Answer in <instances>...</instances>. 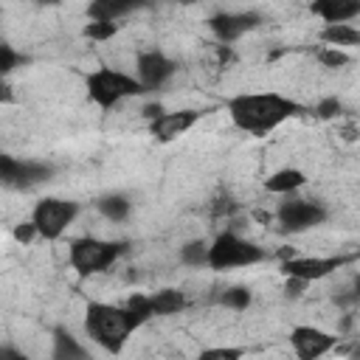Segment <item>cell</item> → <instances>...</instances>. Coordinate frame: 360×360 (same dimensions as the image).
Masks as SVG:
<instances>
[{
    "mask_svg": "<svg viewBox=\"0 0 360 360\" xmlns=\"http://www.w3.org/2000/svg\"><path fill=\"white\" fill-rule=\"evenodd\" d=\"M225 112L231 118V124L239 129V132H248V135H270L273 129H278L284 121L290 118H298L307 112V107L284 93H273V90H264V93H236L225 101Z\"/></svg>",
    "mask_w": 360,
    "mask_h": 360,
    "instance_id": "obj_1",
    "label": "cell"
},
{
    "mask_svg": "<svg viewBox=\"0 0 360 360\" xmlns=\"http://www.w3.org/2000/svg\"><path fill=\"white\" fill-rule=\"evenodd\" d=\"M141 326H143V321L135 312H129L124 304L90 301L84 307V332L107 354H121L129 335Z\"/></svg>",
    "mask_w": 360,
    "mask_h": 360,
    "instance_id": "obj_2",
    "label": "cell"
},
{
    "mask_svg": "<svg viewBox=\"0 0 360 360\" xmlns=\"http://www.w3.org/2000/svg\"><path fill=\"white\" fill-rule=\"evenodd\" d=\"M84 90H87V98L101 110H112L124 98H135V96L146 93L143 84L135 79V73H124V70L107 68V65H98L96 70H90L84 76Z\"/></svg>",
    "mask_w": 360,
    "mask_h": 360,
    "instance_id": "obj_3",
    "label": "cell"
},
{
    "mask_svg": "<svg viewBox=\"0 0 360 360\" xmlns=\"http://www.w3.org/2000/svg\"><path fill=\"white\" fill-rule=\"evenodd\" d=\"M127 253V242L101 239V236H79L68 245V264L79 278H90L96 273L110 270Z\"/></svg>",
    "mask_w": 360,
    "mask_h": 360,
    "instance_id": "obj_4",
    "label": "cell"
},
{
    "mask_svg": "<svg viewBox=\"0 0 360 360\" xmlns=\"http://www.w3.org/2000/svg\"><path fill=\"white\" fill-rule=\"evenodd\" d=\"M267 256H270L267 248L239 236L236 231H219L208 248V267L214 273H228V270H239V267H253V264L264 262Z\"/></svg>",
    "mask_w": 360,
    "mask_h": 360,
    "instance_id": "obj_5",
    "label": "cell"
},
{
    "mask_svg": "<svg viewBox=\"0 0 360 360\" xmlns=\"http://www.w3.org/2000/svg\"><path fill=\"white\" fill-rule=\"evenodd\" d=\"M82 205L68 197H39L31 208V222L37 225L39 239L56 242L65 236V231L76 222Z\"/></svg>",
    "mask_w": 360,
    "mask_h": 360,
    "instance_id": "obj_6",
    "label": "cell"
},
{
    "mask_svg": "<svg viewBox=\"0 0 360 360\" xmlns=\"http://www.w3.org/2000/svg\"><path fill=\"white\" fill-rule=\"evenodd\" d=\"M276 222L284 233H304V231H312L318 225L326 222L329 211L323 202L318 200H309V197H287L278 202L276 208Z\"/></svg>",
    "mask_w": 360,
    "mask_h": 360,
    "instance_id": "obj_7",
    "label": "cell"
},
{
    "mask_svg": "<svg viewBox=\"0 0 360 360\" xmlns=\"http://www.w3.org/2000/svg\"><path fill=\"white\" fill-rule=\"evenodd\" d=\"M352 262V256H290L284 262H278V270L284 278H301L307 284L312 281H323L332 273H338L340 267H346Z\"/></svg>",
    "mask_w": 360,
    "mask_h": 360,
    "instance_id": "obj_8",
    "label": "cell"
},
{
    "mask_svg": "<svg viewBox=\"0 0 360 360\" xmlns=\"http://www.w3.org/2000/svg\"><path fill=\"white\" fill-rule=\"evenodd\" d=\"M338 340H340L338 335H332L321 326H309V323H298L290 332V346L298 360H321L332 349H338Z\"/></svg>",
    "mask_w": 360,
    "mask_h": 360,
    "instance_id": "obj_9",
    "label": "cell"
},
{
    "mask_svg": "<svg viewBox=\"0 0 360 360\" xmlns=\"http://www.w3.org/2000/svg\"><path fill=\"white\" fill-rule=\"evenodd\" d=\"M177 73V62L158 51V48H149V51H141L135 56V79L143 84V90H160L172 76Z\"/></svg>",
    "mask_w": 360,
    "mask_h": 360,
    "instance_id": "obj_10",
    "label": "cell"
},
{
    "mask_svg": "<svg viewBox=\"0 0 360 360\" xmlns=\"http://www.w3.org/2000/svg\"><path fill=\"white\" fill-rule=\"evenodd\" d=\"M0 177L6 186L31 188V186L48 183L53 177V166L39 163V160H17L11 155H0Z\"/></svg>",
    "mask_w": 360,
    "mask_h": 360,
    "instance_id": "obj_11",
    "label": "cell"
},
{
    "mask_svg": "<svg viewBox=\"0 0 360 360\" xmlns=\"http://www.w3.org/2000/svg\"><path fill=\"white\" fill-rule=\"evenodd\" d=\"M259 25H262L259 11H217L208 17V28L219 39V45H231Z\"/></svg>",
    "mask_w": 360,
    "mask_h": 360,
    "instance_id": "obj_12",
    "label": "cell"
},
{
    "mask_svg": "<svg viewBox=\"0 0 360 360\" xmlns=\"http://www.w3.org/2000/svg\"><path fill=\"white\" fill-rule=\"evenodd\" d=\"M197 121H200V112L197 110H166L158 121L149 124V135L158 143H172L180 135H186Z\"/></svg>",
    "mask_w": 360,
    "mask_h": 360,
    "instance_id": "obj_13",
    "label": "cell"
},
{
    "mask_svg": "<svg viewBox=\"0 0 360 360\" xmlns=\"http://www.w3.org/2000/svg\"><path fill=\"white\" fill-rule=\"evenodd\" d=\"M309 14L321 17L323 25L352 22L354 17H360V0H315L309 3Z\"/></svg>",
    "mask_w": 360,
    "mask_h": 360,
    "instance_id": "obj_14",
    "label": "cell"
},
{
    "mask_svg": "<svg viewBox=\"0 0 360 360\" xmlns=\"http://www.w3.org/2000/svg\"><path fill=\"white\" fill-rule=\"evenodd\" d=\"M51 360H93V357L73 332H68L65 326H56L51 338Z\"/></svg>",
    "mask_w": 360,
    "mask_h": 360,
    "instance_id": "obj_15",
    "label": "cell"
},
{
    "mask_svg": "<svg viewBox=\"0 0 360 360\" xmlns=\"http://www.w3.org/2000/svg\"><path fill=\"white\" fill-rule=\"evenodd\" d=\"M307 174L301 172V169H295V166H284V169H276L273 174H267V180H264V188L270 191V194H281V197H292L298 188H304L307 186Z\"/></svg>",
    "mask_w": 360,
    "mask_h": 360,
    "instance_id": "obj_16",
    "label": "cell"
},
{
    "mask_svg": "<svg viewBox=\"0 0 360 360\" xmlns=\"http://www.w3.org/2000/svg\"><path fill=\"white\" fill-rule=\"evenodd\" d=\"M318 39L326 45V48H354L360 45V28H354L352 22H335V25H323L318 31Z\"/></svg>",
    "mask_w": 360,
    "mask_h": 360,
    "instance_id": "obj_17",
    "label": "cell"
},
{
    "mask_svg": "<svg viewBox=\"0 0 360 360\" xmlns=\"http://www.w3.org/2000/svg\"><path fill=\"white\" fill-rule=\"evenodd\" d=\"M149 298H152V312L155 315H177L188 307L186 292L177 290V287H163L158 292H149Z\"/></svg>",
    "mask_w": 360,
    "mask_h": 360,
    "instance_id": "obj_18",
    "label": "cell"
},
{
    "mask_svg": "<svg viewBox=\"0 0 360 360\" xmlns=\"http://www.w3.org/2000/svg\"><path fill=\"white\" fill-rule=\"evenodd\" d=\"M96 211H98L107 222H124V219L129 217V211H132V202H129L127 194L110 191V194H104V197L96 200Z\"/></svg>",
    "mask_w": 360,
    "mask_h": 360,
    "instance_id": "obj_19",
    "label": "cell"
},
{
    "mask_svg": "<svg viewBox=\"0 0 360 360\" xmlns=\"http://www.w3.org/2000/svg\"><path fill=\"white\" fill-rule=\"evenodd\" d=\"M135 6L132 3H118V0H93L87 6V17L93 22H118L124 14H129Z\"/></svg>",
    "mask_w": 360,
    "mask_h": 360,
    "instance_id": "obj_20",
    "label": "cell"
},
{
    "mask_svg": "<svg viewBox=\"0 0 360 360\" xmlns=\"http://www.w3.org/2000/svg\"><path fill=\"white\" fill-rule=\"evenodd\" d=\"M208 239H188L186 245H180V262L186 267H208Z\"/></svg>",
    "mask_w": 360,
    "mask_h": 360,
    "instance_id": "obj_21",
    "label": "cell"
},
{
    "mask_svg": "<svg viewBox=\"0 0 360 360\" xmlns=\"http://www.w3.org/2000/svg\"><path fill=\"white\" fill-rule=\"evenodd\" d=\"M219 304L228 307V309H233V312H242V309H248L253 304V292L248 287H239L236 284V287H228V290L219 292Z\"/></svg>",
    "mask_w": 360,
    "mask_h": 360,
    "instance_id": "obj_22",
    "label": "cell"
},
{
    "mask_svg": "<svg viewBox=\"0 0 360 360\" xmlns=\"http://www.w3.org/2000/svg\"><path fill=\"white\" fill-rule=\"evenodd\" d=\"M248 354L245 346H205L197 360H242Z\"/></svg>",
    "mask_w": 360,
    "mask_h": 360,
    "instance_id": "obj_23",
    "label": "cell"
},
{
    "mask_svg": "<svg viewBox=\"0 0 360 360\" xmlns=\"http://www.w3.org/2000/svg\"><path fill=\"white\" fill-rule=\"evenodd\" d=\"M118 34V22H84V28H82V37L84 39H90V42H107V39H112Z\"/></svg>",
    "mask_w": 360,
    "mask_h": 360,
    "instance_id": "obj_24",
    "label": "cell"
},
{
    "mask_svg": "<svg viewBox=\"0 0 360 360\" xmlns=\"http://www.w3.org/2000/svg\"><path fill=\"white\" fill-rule=\"evenodd\" d=\"M124 307L129 309V312H135L143 323L146 321H152L155 318V312H152V298H149V292H129L127 295V301H124Z\"/></svg>",
    "mask_w": 360,
    "mask_h": 360,
    "instance_id": "obj_25",
    "label": "cell"
},
{
    "mask_svg": "<svg viewBox=\"0 0 360 360\" xmlns=\"http://www.w3.org/2000/svg\"><path fill=\"white\" fill-rule=\"evenodd\" d=\"M315 59L323 65V68H329V70H338V68H346L349 62H352V56L346 53V51H340V48H321L318 53H315Z\"/></svg>",
    "mask_w": 360,
    "mask_h": 360,
    "instance_id": "obj_26",
    "label": "cell"
},
{
    "mask_svg": "<svg viewBox=\"0 0 360 360\" xmlns=\"http://www.w3.org/2000/svg\"><path fill=\"white\" fill-rule=\"evenodd\" d=\"M312 112L321 121H332V118H338L343 112V101L338 96H323V98H318V104L312 107Z\"/></svg>",
    "mask_w": 360,
    "mask_h": 360,
    "instance_id": "obj_27",
    "label": "cell"
},
{
    "mask_svg": "<svg viewBox=\"0 0 360 360\" xmlns=\"http://www.w3.org/2000/svg\"><path fill=\"white\" fill-rule=\"evenodd\" d=\"M25 62V56L22 53H17L14 51V45H8V42H0V73L3 76H8L17 65H22Z\"/></svg>",
    "mask_w": 360,
    "mask_h": 360,
    "instance_id": "obj_28",
    "label": "cell"
},
{
    "mask_svg": "<svg viewBox=\"0 0 360 360\" xmlns=\"http://www.w3.org/2000/svg\"><path fill=\"white\" fill-rule=\"evenodd\" d=\"M11 233H14V239H17L20 245H28L31 239H37V236H39V233H37V225H34L31 219H28V222L14 225V231H11Z\"/></svg>",
    "mask_w": 360,
    "mask_h": 360,
    "instance_id": "obj_29",
    "label": "cell"
},
{
    "mask_svg": "<svg viewBox=\"0 0 360 360\" xmlns=\"http://www.w3.org/2000/svg\"><path fill=\"white\" fill-rule=\"evenodd\" d=\"M307 287H309V284L301 281V278H284V295H287V298H301Z\"/></svg>",
    "mask_w": 360,
    "mask_h": 360,
    "instance_id": "obj_30",
    "label": "cell"
},
{
    "mask_svg": "<svg viewBox=\"0 0 360 360\" xmlns=\"http://www.w3.org/2000/svg\"><path fill=\"white\" fill-rule=\"evenodd\" d=\"M163 112H166V107H163V104H146V107L141 110V115H143L149 124H152V121H158Z\"/></svg>",
    "mask_w": 360,
    "mask_h": 360,
    "instance_id": "obj_31",
    "label": "cell"
},
{
    "mask_svg": "<svg viewBox=\"0 0 360 360\" xmlns=\"http://www.w3.org/2000/svg\"><path fill=\"white\" fill-rule=\"evenodd\" d=\"M0 360H28V354H22L17 346H11V343H6L3 349H0Z\"/></svg>",
    "mask_w": 360,
    "mask_h": 360,
    "instance_id": "obj_32",
    "label": "cell"
},
{
    "mask_svg": "<svg viewBox=\"0 0 360 360\" xmlns=\"http://www.w3.org/2000/svg\"><path fill=\"white\" fill-rule=\"evenodd\" d=\"M349 301L354 307H360V273L352 276V284H349Z\"/></svg>",
    "mask_w": 360,
    "mask_h": 360,
    "instance_id": "obj_33",
    "label": "cell"
},
{
    "mask_svg": "<svg viewBox=\"0 0 360 360\" xmlns=\"http://www.w3.org/2000/svg\"><path fill=\"white\" fill-rule=\"evenodd\" d=\"M349 360H360V343H354V346H352V352H349Z\"/></svg>",
    "mask_w": 360,
    "mask_h": 360,
    "instance_id": "obj_34",
    "label": "cell"
},
{
    "mask_svg": "<svg viewBox=\"0 0 360 360\" xmlns=\"http://www.w3.org/2000/svg\"><path fill=\"white\" fill-rule=\"evenodd\" d=\"M3 101H11V87L8 84H3Z\"/></svg>",
    "mask_w": 360,
    "mask_h": 360,
    "instance_id": "obj_35",
    "label": "cell"
},
{
    "mask_svg": "<svg viewBox=\"0 0 360 360\" xmlns=\"http://www.w3.org/2000/svg\"><path fill=\"white\" fill-rule=\"evenodd\" d=\"M346 360H349V357H346Z\"/></svg>",
    "mask_w": 360,
    "mask_h": 360,
    "instance_id": "obj_36",
    "label": "cell"
}]
</instances>
